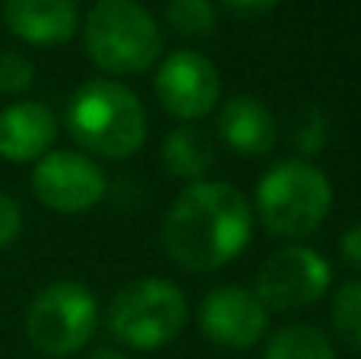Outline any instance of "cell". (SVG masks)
Wrapping results in <instances>:
<instances>
[{
  "label": "cell",
  "mask_w": 361,
  "mask_h": 359,
  "mask_svg": "<svg viewBox=\"0 0 361 359\" xmlns=\"http://www.w3.org/2000/svg\"><path fill=\"white\" fill-rule=\"evenodd\" d=\"M276 4L279 0H225V6L235 16H263V13L276 10Z\"/></svg>",
  "instance_id": "cell-22"
},
{
  "label": "cell",
  "mask_w": 361,
  "mask_h": 359,
  "mask_svg": "<svg viewBox=\"0 0 361 359\" xmlns=\"http://www.w3.org/2000/svg\"><path fill=\"white\" fill-rule=\"evenodd\" d=\"M89 359H127L124 353H118V350H95Z\"/></svg>",
  "instance_id": "cell-23"
},
{
  "label": "cell",
  "mask_w": 361,
  "mask_h": 359,
  "mask_svg": "<svg viewBox=\"0 0 361 359\" xmlns=\"http://www.w3.org/2000/svg\"><path fill=\"white\" fill-rule=\"evenodd\" d=\"M162 165L171 178L193 184L203 182L209 175L212 163H216V153L212 143L200 127H171L162 140Z\"/></svg>",
  "instance_id": "cell-14"
},
{
  "label": "cell",
  "mask_w": 361,
  "mask_h": 359,
  "mask_svg": "<svg viewBox=\"0 0 361 359\" xmlns=\"http://www.w3.org/2000/svg\"><path fill=\"white\" fill-rule=\"evenodd\" d=\"M19 233H23V210L10 194L0 191V248L16 242Z\"/></svg>",
  "instance_id": "cell-20"
},
{
  "label": "cell",
  "mask_w": 361,
  "mask_h": 359,
  "mask_svg": "<svg viewBox=\"0 0 361 359\" xmlns=\"http://www.w3.org/2000/svg\"><path fill=\"white\" fill-rule=\"evenodd\" d=\"M67 131L82 150L102 159H130L146 140L143 102L124 83L95 76L67 102Z\"/></svg>",
  "instance_id": "cell-2"
},
{
  "label": "cell",
  "mask_w": 361,
  "mask_h": 359,
  "mask_svg": "<svg viewBox=\"0 0 361 359\" xmlns=\"http://www.w3.org/2000/svg\"><path fill=\"white\" fill-rule=\"evenodd\" d=\"M276 118L257 95H235L219 108V137L238 156H267L276 146Z\"/></svg>",
  "instance_id": "cell-12"
},
{
  "label": "cell",
  "mask_w": 361,
  "mask_h": 359,
  "mask_svg": "<svg viewBox=\"0 0 361 359\" xmlns=\"http://www.w3.org/2000/svg\"><path fill=\"white\" fill-rule=\"evenodd\" d=\"M32 191L54 213H86L105 197L108 178L89 156L73 150H48L35 163Z\"/></svg>",
  "instance_id": "cell-8"
},
{
  "label": "cell",
  "mask_w": 361,
  "mask_h": 359,
  "mask_svg": "<svg viewBox=\"0 0 361 359\" xmlns=\"http://www.w3.org/2000/svg\"><path fill=\"white\" fill-rule=\"evenodd\" d=\"M254 213L235 184L193 182L175 197L162 220V245L178 267L219 271L250 245Z\"/></svg>",
  "instance_id": "cell-1"
},
{
  "label": "cell",
  "mask_w": 361,
  "mask_h": 359,
  "mask_svg": "<svg viewBox=\"0 0 361 359\" xmlns=\"http://www.w3.org/2000/svg\"><path fill=\"white\" fill-rule=\"evenodd\" d=\"M263 359H336V350L314 324H286L267 341Z\"/></svg>",
  "instance_id": "cell-15"
},
{
  "label": "cell",
  "mask_w": 361,
  "mask_h": 359,
  "mask_svg": "<svg viewBox=\"0 0 361 359\" xmlns=\"http://www.w3.org/2000/svg\"><path fill=\"white\" fill-rule=\"evenodd\" d=\"M333 283V267L320 252L307 245H288L273 252L260 264L254 296L267 312H298L324 299Z\"/></svg>",
  "instance_id": "cell-7"
},
{
  "label": "cell",
  "mask_w": 361,
  "mask_h": 359,
  "mask_svg": "<svg viewBox=\"0 0 361 359\" xmlns=\"http://www.w3.org/2000/svg\"><path fill=\"white\" fill-rule=\"evenodd\" d=\"M89 61L111 76L146 73L162 54V32L137 0H99L82 25Z\"/></svg>",
  "instance_id": "cell-3"
},
{
  "label": "cell",
  "mask_w": 361,
  "mask_h": 359,
  "mask_svg": "<svg viewBox=\"0 0 361 359\" xmlns=\"http://www.w3.org/2000/svg\"><path fill=\"white\" fill-rule=\"evenodd\" d=\"M35 80V64L19 51H0V93L19 95Z\"/></svg>",
  "instance_id": "cell-18"
},
{
  "label": "cell",
  "mask_w": 361,
  "mask_h": 359,
  "mask_svg": "<svg viewBox=\"0 0 361 359\" xmlns=\"http://www.w3.org/2000/svg\"><path fill=\"white\" fill-rule=\"evenodd\" d=\"M99 328V302L76 280L44 286L25 312V337L44 356H70Z\"/></svg>",
  "instance_id": "cell-6"
},
{
  "label": "cell",
  "mask_w": 361,
  "mask_h": 359,
  "mask_svg": "<svg viewBox=\"0 0 361 359\" xmlns=\"http://www.w3.org/2000/svg\"><path fill=\"white\" fill-rule=\"evenodd\" d=\"M4 19L29 45H61L80 25L76 0H4Z\"/></svg>",
  "instance_id": "cell-13"
},
{
  "label": "cell",
  "mask_w": 361,
  "mask_h": 359,
  "mask_svg": "<svg viewBox=\"0 0 361 359\" xmlns=\"http://www.w3.org/2000/svg\"><path fill=\"white\" fill-rule=\"evenodd\" d=\"M269 312L244 286H216L200 302V331L206 341L228 350H247L263 341Z\"/></svg>",
  "instance_id": "cell-10"
},
{
  "label": "cell",
  "mask_w": 361,
  "mask_h": 359,
  "mask_svg": "<svg viewBox=\"0 0 361 359\" xmlns=\"http://www.w3.org/2000/svg\"><path fill=\"white\" fill-rule=\"evenodd\" d=\"M339 254L352 271H361V223H352L339 239Z\"/></svg>",
  "instance_id": "cell-21"
},
{
  "label": "cell",
  "mask_w": 361,
  "mask_h": 359,
  "mask_svg": "<svg viewBox=\"0 0 361 359\" xmlns=\"http://www.w3.org/2000/svg\"><path fill=\"white\" fill-rule=\"evenodd\" d=\"M57 137V118L42 102H13L0 112V159L38 163Z\"/></svg>",
  "instance_id": "cell-11"
},
{
  "label": "cell",
  "mask_w": 361,
  "mask_h": 359,
  "mask_svg": "<svg viewBox=\"0 0 361 359\" xmlns=\"http://www.w3.org/2000/svg\"><path fill=\"white\" fill-rule=\"evenodd\" d=\"M330 178L307 159H286L257 184V216L279 239L314 235L330 216Z\"/></svg>",
  "instance_id": "cell-4"
},
{
  "label": "cell",
  "mask_w": 361,
  "mask_h": 359,
  "mask_svg": "<svg viewBox=\"0 0 361 359\" xmlns=\"http://www.w3.org/2000/svg\"><path fill=\"white\" fill-rule=\"evenodd\" d=\"M105 324L130 350H159L187 324V299L171 280L143 277L114 293Z\"/></svg>",
  "instance_id": "cell-5"
},
{
  "label": "cell",
  "mask_w": 361,
  "mask_h": 359,
  "mask_svg": "<svg viewBox=\"0 0 361 359\" xmlns=\"http://www.w3.org/2000/svg\"><path fill=\"white\" fill-rule=\"evenodd\" d=\"M165 19L178 35L187 38H206L216 32V6L209 0H169Z\"/></svg>",
  "instance_id": "cell-17"
},
{
  "label": "cell",
  "mask_w": 361,
  "mask_h": 359,
  "mask_svg": "<svg viewBox=\"0 0 361 359\" xmlns=\"http://www.w3.org/2000/svg\"><path fill=\"white\" fill-rule=\"evenodd\" d=\"M156 99L171 118L197 121L216 112L222 95L219 70L200 51H171L156 70Z\"/></svg>",
  "instance_id": "cell-9"
},
{
  "label": "cell",
  "mask_w": 361,
  "mask_h": 359,
  "mask_svg": "<svg viewBox=\"0 0 361 359\" xmlns=\"http://www.w3.org/2000/svg\"><path fill=\"white\" fill-rule=\"evenodd\" d=\"M330 322L339 341L361 353V280H349L336 290L330 305Z\"/></svg>",
  "instance_id": "cell-16"
},
{
  "label": "cell",
  "mask_w": 361,
  "mask_h": 359,
  "mask_svg": "<svg viewBox=\"0 0 361 359\" xmlns=\"http://www.w3.org/2000/svg\"><path fill=\"white\" fill-rule=\"evenodd\" d=\"M326 118L324 112H317V108H307L305 114H301L298 127L292 131V143L298 146L301 156H314V153H320L326 146Z\"/></svg>",
  "instance_id": "cell-19"
}]
</instances>
